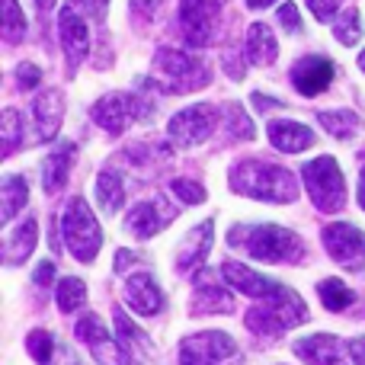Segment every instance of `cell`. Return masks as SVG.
Listing matches in <instances>:
<instances>
[{
	"instance_id": "1",
	"label": "cell",
	"mask_w": 365,
	"mask_h": 365,
	"mask_svg": "<svg viewBox=\"0 0 365 365\" xmlns=\"http://www.w3.org/2000/svg\"><path fill=\"white\" fill-rule=\"evenodd\" d=\"M227 244L240 247L253 259H263V263H298L304 257L302 237L279 225H237L227 234Z\"/></svg>"
},
{
	"instance_id": "2",
	"label": "cell",
	"mask_w": 365,
	"mask_h": 365,
	"mask_svg": "<svg viewBox=\"0 0 365 365\" xmlns=\"http://www.w3.org/2000/svg\"><path fill=\"white\" fill-rule=\"evenodd\" d=\"M231 189L250 199L263 202H295L298 182L285 167L266 164V160H240L231 170Z\"/></svg>"
},
{
	"instance_id": "3",
	"label": "cell",
	"mask_w": 365,
	"mask_h": 365,
	"mask_svg": "<svg viewBox=\"0 0 365 365\" xmlns=\"http://www.w3.org/2000/svg\"><path fill=\"white\" fill-rule=\"evenodd\" d=\"M154 74L160 77V81H154V87L160 93H192V90L205 87L212 71L195 55H186V51H177V48H158Z\"/></svg>"
},
{
	"instance_id": "4",
	"label": "cell",
	"mask_w": 365,
	"mask_h": 365,
	"mask_svg": "<svg viewBox=\"0 0 365 365\" xmlns=\"http://www.w3.org/2000/svg\"><path fill=\"white\" fill-rule=\"evenodd\" d=\"M308 317V304L302 302V295L292 289H285L279 298H269L259 308H250L247 314V327L259 336H276L289 327H298V324Z\"/></svg>"
},
{
	"instance_id": "5",
	"label": "cell",
	"mask_w": 365,
	"mask_h": 365,
	"mask_svg": "<svg viewBox=\"0 0 365 365\" xmlns=\"http://www.w3.org/2000/svg\"><path fill=\"white\" fill-rule=\"evenodd\" d=\"M304 182H308V195L321 212H340L346 205V182L343 170L336 167L334 158H314L304 164Z\"/></svg>"
},
{
	"instance_id": "6",
	"label": "cell",
	"mask_w": 365,
	"mask_h": 365,
	"mask_svg": "<svg viewBox=\"0 0 365 365\" xmlns=\"http://www.w3.org/2000/svg\"><path fill=\"white\" fill-rule=\"evenodd\" d=\"M64 240H68L71 253L81 263H93V257L103 247V231L81 195H74L68 202V212H64Z\"/></svg>"
},
{
	"instance_id": "7",
	"label": "cell",
	"mask_w": 365,
	"mask_h": 365,
	"mask_svg": "<svg viewBox=\"0 0 365 365\" xmlns=\"http://www.w3.org/2000/svg\"><path fill=\"white\" fill-rule=\"evenodd\" d=\"M148 115H154V106L138 100L135 93H109L93 106V122L109 135H122L132 122L148 119Z\"/></svg>"
},
{
	"instance_id": "8",
	"label": "cell",
	"mask_w": 365,
	"mask_h": 365,
	"mask_svg": "<svg viewBox=\"0 0 365 365\" xmlns=\"http://www.w3.org/2000/svg\"><path fill=\"white\" fill-rule=\"evenodd\" d=\"M234 356H237V346L221 330L192 334L180 343V365H231Z\"/></svg>"
},
{
	"instance_id": "9",
	"label": "cell",
	"mask_w": 365,
	"mask_h": 365,
	"mask_svg": "<svg viewBox=\"0 0 365 365\" xmlns=\"http://www.w3.org/2000/svg\"><path fill=\"white\" fill-rule=\"evenodd\" d=\"M221 0H180V29L189 45H208L218 32Z\"/></svg>"
},
{
	"instance_id": "10",
	"label": "cell",
	"mask_w": 365,
	"mask_h": 365,
	"mask_svg": "<svg viewBox=\"0 0 365 365\" xmlns=\"http://www.w3.org/2000/svg\"><path fill=\"white\" fill-rule=\"evenodd\" d=\"M215 125H218V109L199 103V106L180 109V113L170 119L167 132H170V138L177 141V145L192 148V145H202V141L215 132Z\"/></svg>"
},
{
	"instance_id": "11",
	"label": "cell",
	"mask_w": 365,
	"mask_h": 365,
	"mask_svg": "<svg viewBox=\"0 0 365 365\" xmlns=\"http://www.w3.org/2000/svg\"><path fill=\"white\" fill-rule=\"evenodd\" d=\"M324 247L346 269H362L365 266V231L346 225V221L324 227Z\"/></svg>"
},
{
	"instance_id": "12",
	"label": "cell",
	"mask_w": 365,
	"mask_h": 365,
	"mask_svg": "<svg viewBox=\"0 0 365 365\" xmlns=\"http://www.w3.org/2000/svg\"><path fill=\"white\" fill-rule=\"evenodd\" d=\"M29 115H32V128H29L32 135L26 138V145H42V141L55 138L64 119V96L58 90H42L32 100Z\"/></svg>"
},
{
	"instance_id": "13",
	"label": "cell",
	"mask_w": 365,
	"mask_h": 365,
	"mask_svg": "<svg viewBox=\"0 0 365 365\" xmlns=\"http://www.w3.org/2000/svg\"><path fill=\"white\" fill-rule=\"evenodd\" d=\"M58 36H61L64 55H68V71L74 74L77 64H81L90 51V29H87V23H83L81 10H77V4L61 6V13H58Z\"/></svg>"
},
{
	"instance_id": "14",
	"label": "cell",
	"mask_w": 365,
	"mask_h": 365,
	"mask_svg": "<svg viewBox=\"0 0 365 365\" xmlns=\"http://www.w3.org/2000/svg\"><path fill=\"white\" fill-rule=\"evenodd\" d=\"M173 218H177V208H170V202L167 199L154 195V199H148V202H138V205L128 212L125 231L132 234V237H138V240H148V237H154V234L164 231Z\"/></svg>"
},
{
	"instance_id": "15",
	"label": "cell",
	"mask_w": 365,
	"mask_h": 365,
	"mask_svg": "<svg viewBox=\"0 0 365 365\" xmlns=\"http://www.w3.org/2000/svg\"><path fill=\"white\" fill-rule=\"evenodd\" d=\"M77 340H83L90 349H93L96 362L103 365H132V356L122 349V343H115L113 336L106 334L103 321L96 314H83L77 321Z\"/></svg>"
},
{
	"instance_id": "16",
	"label": "cell",
	"mask_w": 365,
	"mask_h": 365,
	"mask_svg": "<svg viewBox=\"0 0 365 365\" xmlns=\"http://www.w3.org/2000/svg\"><path fill=\"white\" fill-rule=\"evenodd\" d=\"M221 276L227 279V285H234L237 292H244V295H250V298H259V302H269V298H279V295L285 292V285L272 282V279L259 276V272H253L250 266L234 263V259H227V263L221 266Z\"/></svg>"
},
{
	"instance_id": "17",
	"label": "cell",
	"mask_w": 365,
	"mask_h": 365,
	"mask_svg": "<svg viewBox=\"0 0 365 365\" xmlns=\"http://www.w3.org/2000/svg\"><path fill=\"white\" fill-rule=\"evenodd\" d=\"M334 74H336V68L327 61V58L308 55V58H302V61L292 68V83H295V90L302 96H317V93H324V90L330 87Z\"/></svg>"
},
{
	"instance_id": "18",
	"label": "cell",
	"mask_w": 365,
	"mask_h": 365,
	"mask_svg": "<svg viewBox=\"0 0 365 365\" xmlns=\"http://www.w3.org/2000/svg\"><path fill=\"white\" fill-rule=\"evenodd\" d=\"M125 298H128V308L145 317H154L164 311V292H160L158 279H154L151 272H135V276H128Z\"/></svg>"
},
{
	"instance_id": "19",
	"label": "cell",
	"mask_w": 365,
	"mask_h": 365,
	"mask_svg": "<svg viewBox=\"0 0 365 365\" xmlns=\"http://www.w3.org/2000/svg\"><path fill=\"white\" fill-rule=\"evenodd\" d=\"M234 295L212 279V272L195 276V295H192V314H231Z\"/></svg>"
},
{
	"instance_id": "20",
	"label": "cell",
	"mask_w": 365,
	"mask_h": 365,
	"mask_svg": "<svg viewBox=\"0 0 365 365\" xmlns=\"http://www.w3.org/2000/svg\"><path fill=\"white\" fill-rule=\"evenodd\" d=\"M115 334H119L122 349L132 356V362L151 365V359H154V343H151V336H148L141 327H135V321L125 314V311H115Z\"/></svg>"
},
{
	"instance_id": "21",
	"label": "cell",
	"mask_w": 365,
	"mask_h": 365,
	"mask_svg": "<svg viewBox=\"0 0 365 365\" xmlns=\"http://www.w3.org/2000/svg\"><path fill=\"white\" fill-rule=\"evenodd\" d=\"M269 141L276 151L282 154H298L304 148L314 145V135H311L308 125L302 122H292V119H282V122H272L269 125Z\"/></svg>"
},
{
	"instance_id": "22",
	"label": "cell",
	"mask_w": 365,
	"mask_h": 365,
	"mask_svg": "<svg viewBox=\"0 0 365 365\" xmlns=\"http://www.w3.org/2000/svg\"><path fill=\"white\" fill-rule=\"evenodd\" d=\"M292 349H295V356H302V359L311 365H343L340 343L330 334H317V336H308V340H298Z\"/></svg>"
},
{
	"instance_id": "23",
	"label": "cell",
	"mask_w": 365,
	"mask_h": 365,
	"mask_svg": "<svg viewBox=\"0 0 365 365\" xmlns=\"http://www.w3.org/2000/svg\"><path fill=\"white\" fill-rule=\"evenodd\" d=\"M74 154H77V145H61L58 151H51V158L42 164V182H45V192H58V189L68 182V173H71V164H74Z\"/></svg>"
},
{
	"instance_id": "24",
	"label": "cell",
	"mask_w": 365,
	"mask_h": 365,
	"mask_svg": "<svg viewBox=\"0 0 365 365\" xmlns=\"http://www.w3.org/2000/svg\"><path fill=\"white\" fill-rule=\"evenodd\" d=\"M276 55H279V42L272 36V29L266 23H253L250 32H247V58L253 64H259V68H266V64L276 61Z\"/></svg>"
},
{
	"instance_id": "25",
	"label": "cell",
	"mask_w": 365,
	"mask_h": 365,
	"mask_svg": "<svg viewBox=\"0 0 365 365\" xmlns=\"http://www.w3.org/2000/svg\"><path fill=\"white\" fill-rule=\"evenodd\" d=\"M212 221H205V225H199L192 234L186 237V244L180 247V257H177V269L180 272H189V269H195V266L205 259V253H208V247H212Z\"/></svg>"
},
{
	"instance_id": "26",
	"label": "cell",
	"mask_w": 365,
	"mask_h": 365,
	"mask_svg": "<svg viewBox=\"0 0 365 365\" xmlns=\"http://www.w3.org/2000/svg\"><path fill=\"white\" fill-rule=\"evenodd\" d=\"M36 234H38L36 221L26 218L23 225H19L16 231L6 237V244H4V259H6V263H10V266L23 263V259L32 253V247H36Z\"/></svg>"
},
{
	"instance_id": "27",
	"label": "cell",
	"mask_w": 365,
	"mask_h": 365,
	"mask_svg": "<svg viewBox=\"0 0 365 365\" xmlns=\"http://www.w3.org/2000/svg\"><path fill=\"white\" fill-rule=\"evenodd\" d=\"M26 199H29V186H26V180L23 177H6L4 186H0V208H4V212H0V221L10 225L13 215L26 205Z\"/></svg>"
},
{
	"instance_id": "28",
	"label": "cell",
	"mask_w": 365,
	"mask_h": 365,
	"mask_svg": "<svg viewBox=\"0 0 365 365\" xmlns=\"http://www.w3.org/2000/svg\"><path fill=\"white\" fill-rule=\"evenodd\" d=\"M96 199H100V208L103 212H119L122 202H125V186H122V180L115 177V173H100V180H96Z\"/></svg>"
},
{
	"instance_id": "29",
	"label": "cell",
	"mask_w": 365,
	"mask_h": 365,
	"mask_svg": "<svg viewBox=\"0 0 365 365\" xmlns=\"http://www.w3.org/2000/svg\"><path fill=\"white\" fill-rule=\"evenodd\" d=\"M317 122H321V125L327 128L334 138H349V135H356V128H359V115H356L353 109H334V113H321V115H317Z\"/></svg>"
},
{
	"instance_id": "30",
	"label": "cell",
	"mask_w": 365,
	"mask_h": 365,
	"mask_svg": "<svg viewBox=\"0 0 365 365\" xmlns=\"http://www.w3.org/2000/svg\"><path fill=\"white\" fill-rule=\"evenodd\" d=\"M317 295H321V302H324V308H327V311L349 308V304H353V298H356L353 292L340 282V279H324V282L317 285Z\"/></svg>"
},
{
	"instance_id": "31",
	"label": "cell",
	"mask_w": 365,
	"mask_h": 365,
	"mask_svg": "<svg viewBox=\"0 0 365 365\" xmlns=\"http://www.w3.org/2000/svg\"><path fill=\"white\" fill-rule=\"evenodd\" d=\"M334 36L340 38V45H356V42H359V36H362V13L356 10V6H349V10H343L340 16H336Z\"/></svg>"
},
{
	"instance_id": "32",
	"label": "cell",
	"mask_w": 365,
	"mask_h": 365,
	"mask_svg": "<svg viewBox=\"0 0 365 365\" xmlns=\"http://www.w3.org/2000/svg\"><path fill=\"white\" fill-rule=\"evenodd\" d=\"M83 302H87V285H83L81 279H64V282L58 285V308H61L64 314H74L77 308H83Z\"/></svg>"
},
{
	"instance_id": "33",
	"label": "cell",
	"mask_w": 365,
	"mask_h": 365,
	"mask_svg": "<svg viewBox=\"0 0 365 365\" xmlns=\"http://www.w3.org/2000/svg\"><path fill=\"white\" fill-rule=\"evenodd\" d=\"M26 36V16L19 10L16 0H4V38L10 45H16Z\"/></svg>"
},
{
	"instance_id": "34",
	"label": "cell",
	"mask_w": 365,
	"mask_h": 365,
	"mask_svg": "<svg viewBox=\"0 0 365 365\" xmlns=\"http://www.w3.org/2000/svg\"><path fill=\"white\" fill-rule=\"evenodd\" d=\"M26 353H29L36 362L48 365L51 356H55V336L45 334V330H32V334L26 336Z\"/></svg>"
},
{
	"instance_id": "35",
	"label": "cell",
	"mask_w": 365,
	"mask_h": 365,
	"mask_svg": "<svg viewBox=\"0 0 365 365\" xmlns=\"http://www.w3.org/2000/svg\"><path fill=\"white\" fill-rule=\"evenodd\" d=\"M227 128H231V138L234 141H250L253 135V122L247 119V113L244 109L237 106V103H231V106H227Z\"/></svg>"
},
{
	"instance_id": "36",
	"label": "cell",
	"mask_w": 365,
	"mask_h": 365,
	"mask_svg": "<svg viewBox=\"0 0 365 365\" xmlns=\"http://www.w3.org/2000/svg\"><path fill=\"white\" fill-rule=\"evenodd\" d=\"M19 122H23V119H19L16 109H6V113H4V132H0V135H4V158H10V154L16 151L19 138H23V135H19V132H23V128H19Z\"/></svg>"
},
{
	"instance_id": "37",
	"label": "cell",
	"mask_w": 365,
	"mask_h": 365,
	"mask_svg": "<svg viewBox=\"0 0 365 365\" xmlns=\"http://www.w3.org/2000/svg\"><path fill=\"white\" fill-rule=\"evenodd\" d=\"M170 189H173V195H177L180 202H186V205H199V202L205 199V189H202L199 182H192V180H173Z\"/></svg>"
},
{
	"instance_id": "38",
	"label": "cell",
	"mask_w": 365,
	"mask_h": 365,
	"mask_svg": "<svg viewBox=\"0 0 365 365\" xmlns=\"http://www.w3.org/2000/svg\"><path fill=\"white\" fill-rule=\"evenodd\" d=\"M16 81L23 90H32V87H38V81H42V71H38L36 64L23 61V64H16Z\"/></svg>"
},
{
	"instance_id": "39",
	"label": "cell",
	"mask_w": 365,
	"mask_h": 365,
	"mask_svg": "<svg viewBox=\"0 0 365 365\" xmlns=\"http://www.w3.org/2000/svg\"><path fill=\"white\" fill-rule=\"evenodd\" d=\"M340 4H343V0H308V6H311V13H314V19H321V23H330Z\"/></svg>"
},
{
	"instance_id": "40",
	"label": "cell",
	"mask_w": 365,
	"mask_h": 365,
	"mask_svg": "<svg viewBox=\"0 0 365 365\" xmlns=\"http://www.w3.org/2000/svg\"><path fill=\"white\" fill-rule=\"evenodd\" d=\"M279 23H282V29H289V32H302L298 6L295 4H282V10H279Z\"/></svg>"
},
{
	"instance_id": "41",
	"label": "cell",
	"mask_w": 365,
	"mask_h": 365,
	"mask_svg": "<svg viewBox=\"0 0 365 365\" xmlns=\"http://www.w3.org/2000/svg\"><path fill=\"white\" fill-rule=\"evenodd\" d=\"M160 4L164 0H132V13L138 19H154L160 13Z\"/></svg>"
},
{
	"instance_id": "42",
	"label": "cell",
	"mask_w": 365,
	"mask_h": 365,
	"mask_svg": "<svg viewBox=\"0 0 365 365\" xmlns=\"http://www.w3.org/2000/svg\"><path fill=\"white\" fill-rule=\"evenodd\" d=\"M141 263V253H132V250H119L115 253V272H125L128 266Z\"/></svg>"
},
{
	"instance_id": "43",
	"label": "cell",
	"mask_w": 365,
	"mask_h": 365,
	"mask_svg": "<svg viewBox=\"0 0 365 365\" xmlns=\"http://www.w3.org/2000/svg\"><path fill=\"white\" fill-rule=\"evenodd\" d=\"M74 4H81L93 19H103V16H106V4H109V0H74Z\"/></svg>"
},
{
	"instance_id": "44",
	"label": "cell",
	"mask_w": 365,
	"mask_h": 365,
	"mask_svg": "<svg viewBox=\"0 0 365 365\" xmlns=\"http://www.w3.org/2000/svg\"><path fill=\"white\" fill-rule=\"evenodd\" d=\"M225 71L234 77V81H240V77H244V64H240L237 51H227V55H225Z\"/></svg>"
},
{
	"instance_id": "45",
	"label": "cell",
	"mask_w": 365,
	"mask_h": 365,
	"mask_svg": "<svg viewBox=\"0 0 365 365\" xmlns=\"http://www.w3.org/2000/svg\"><path fill=\"white\" fill-rule=\"evenodd\" d=\"M51 279H55V263H51V259H45L42 266H38L36 269V285H51Z\"/></svg>"
},
{
	"instance_id": "46",
	"label": "cell",
	"mask_w": 365,
	"mask_h": 365,
	"mask_svg": "<svg viewBox=\"0 0 365 365\" xmlns=\"http://www.w3.org/2000/svg\"><path fill=\"white\" fill-rule=\"evenodd\" d=\"M51 365H83V362H81V356H74L71 346H58V362L51 359Z\"/></svg>"
},
{
	"instance_id": "47",
	"label": "cell",
	"mask_w": 365,
	"mask_h": 365,
	"mask_svg": "<svg viewBox=\"0 0 365 365\" xmlns=\"http://www.w3.org/2000/svg\"><path fill=\"white\" fill-rule=\"evenodd\" d=\"M349 356H353L356 365H365V336H359V340L349 343Z\"/></svg>"
},
{
	"instance_id": "48",
	"label": "cell",
	"mask_w": 365,
	"mask_h": 365,
	"mask_svg": "<svg viewBox=\"0 0 365 365\" xmlns=\"http://www.w3.org/2000/svg\"><path fill=\"white\" fill-rule=\"evenodd\" d=\"M253 106H257V109H276V106H282V103H279V100H272V96L253 93Z\"/></svg>"
},
{
	"instance_id": "49",
	"label": "cell",
	"mask_w": 365,
	"mask_h": 365,
	"mask_svg": "<svg viewBox=\"0 0 365 365\" xmlns=\"http://www.w3.org/2000/svg\"><path fill=\"white\" fill-rule=\"evenodd\" d=\"M276 0H247V6H253V10H263V6H272Z\"/></svg>"
},
{
	"instance_id": "50",
	"label": "cell",
	"mask_w": 365,
	"mask_h": 365,
	"mask_svg": "<svg viewBox=\"0 0 365 365\" xmlns=\"http://www.w3.org/2000/svg\"><path fill=\"white\" fill-rule=\"evenodd\" d=\"M359 205L365 208V167H362V177H359Z\"/></svg>"
},
{
	"instance_id": "51",
	"label": "cell",
	"mask_w": 365,
	"mask_h": 365,
	"mask_svg": "<svg viewBox=\"0 0 365 365\" xmlns=\"http://www.w3.org/2000/svg\"><path fill=\"white\" fill-rule=\"evenodd\" d=\"M36 4H38V10H42V13H48L51 6H55V0H36Z\"/></svg>"
},
{
	"instance_id": "52",
	"label": "cell",
	"mask_w": 365,
	"mask_h": 365,
	"mask_svg": "<svg viewBox=\"0 0 365 365\" xmlns=\"http://www.w3.org/2000/svg\"><path fill=\"white\" fill-rule=\"evenodd\" d=\"M359 68L365 71V51H362V55H359Z\"/></svg>"
}]
</instances>
